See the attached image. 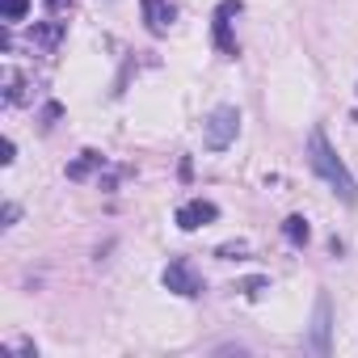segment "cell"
<instances>
[{
  "instance_id": "6da1fadb",
  "label": "cell",
  "mask_w": 358,
  "mask_h": 358,
  "mask_svg": "<svg viewBox=\"0 0 358 358\" xmlns=\"http://www.w3.org/2000/svg\"><path fill=\"white\" fill-rule=\"evenodd\" d=\"M308 169L320 177V182H324L341 203H358V182H354V173L345 169V160L333 152L324 127H312V131H308Z\"/></svg>"
},
{
  "instance_id": "7a4b0ae2",
  "label": "cell",
  "mask_w": 358,
  "mask_h": 358,
  "mask_svg": "<svg viewBox=\"0 0 358 358\" xmlns=\"http://www.w3.org/2000/svg\"><path fill=\"white\" fill-rule=\"evenodd\" d=\"M241 131V110L236 106H215L203 122V148L207 152H228Z\"/></svg>"
},
{
  "instance_id": "3957f363",
  "label": "cell",
  "mask_w": 358,
  "mask_h": 358,
  "mask_svg": "<svg viewBox=\"0 0 358 358\" xmlns=\"http://www.w3.org/2000/svg\"><path fill=\"white\" fill-rule=\"evenodd\" d=\"M160 282H164L173 295H182V299H199V295H203V274L194 270L190 257H173V262L164 266Z\"/></svg>"
},
{
  "instance_id": "277c9868",
  "label": "cell",
  "mask_w": 358,
  "mask_h": 358,
  "mask_svg": "<svg viewBox=\"0 0 358 358\" xmlns=\"http://www.w3.org/2000/svg\"><path fill=\"white\" fill-rule=\"evenodd\" d=\"M177 228L182 232H199V228H207V224H215L220 220V207L215 203H207V199H190V203H182L177 207Z\"/></svg>"
},
{
  "instance_id": "5b68a950",
  "label": "cell",
  "mask_w": 358,
  "mask_h": 358,
  "mask_svg": "<svg viewBox=\"0 0 358 358\" xmlns=\"http://www.w3.org/2000/svg\"><path fill=\"white\" fill-rule=\"evenodd\" d=\"M241 13V0H224V5L215 9V47L228 55V59H236L241 55V47H236V38H232V17Z\"/></svg>"
},
{
  "instance_id": "8992f818",
  "label": "cell",
  "mask_w": 358,
  "mask_h": 358,
  "mask_svg": "<svg viewBox=\"0 0 358 358\" xmlns=\"http://www.w3.org/2000/svg\"><path fill=\"white\" fill-rule=\"evenodd\" d=\"M139 9H143V22L152 34H169L177 9H173V0H139Z\"/></svg>"
},
{
  "instance_id": "52a82bcc",
  "label": "cell",
  "mask_w": 358,
  "mask_h": 358,
  "mask_svg": "<svg viewBox=\"0 0 358 358\" xmlns=\"http://www.w3.org/2000/svg\"><path fill=\"white\" fill-rule=\"evenodd\" d=\"M308 350L312 354H329V295L316 299V312H312V337H308Z\"/></svg>"
},
{
  "instance_id": "ba28073f",
  "label": "cell",
  "mask_w": 358,
  "mask_h": 358,
  "mask_svg": "<svg viewBox=\"0 0 358 358\" xmlns=\"http://www.w3.org/2000/svg\"><path fill=\"white\" fill-rule=\"evenodd\" d=\"M64 43V22L59 17H51V22H34V30H30V47H38V51H55Z\"/></svg>"
},
{
  "instance_id": "9c48e42d",
  "label": "cell",
  "mask_w": 358,
  "mask_h": 358,
  "mask_svg": "<svg viewBox=\"0 0 358 358\" xmlns=\"http://www.w3.org/2000/svg\"><path fill=\"white\" fill-rule=\"evenodd\" d=\"M101 164H106V160H101V152H93V148H89V152H80V160H72V164H68V177H72V182H85V177H89L93 169H101Z\"/></svg>"
},
{
  "instance_id": "30bf717a",
  "label": "cell",
  "mask_w": 358,
  "mask_h": 358,
  "mask_svg": "<svg viewBox=\"0 0 358 358\" xmlns=\"http://www.w3.org/2000/svg\"><path fill=\"white\" fill-rule=\"evenodd\" d=\"M282 236H287L291 245H308L312 228H308V220H303V215H287V220H282Z\"/></svg>"
},
{
  "instance_id": "8fae6325",
  "label": "cell",
  "mask_w": 358,
  "mask_h": 358,
  "mask_svg": "<svg viewBox=\"0 0 358 358\" xmlns=\"http://www.w3.org/2000/svg\"><path fill=\"white\" fill-rule=\"evenodd\" d=\"M5 101H9V106L26 101V76H22L17 68H9V72H5Z\"/></svg>"
},
{
  "instance_id": "7c38bea8",
  "label": "cell",
  "mask_w": 358,
  "mask_h": 358,
  "mask_svg": "<svg viewBox=\"0 0 358 358\" xmlns=\"http://www.w3.org/2000/svg\"><path fill=\"white\" fill-rule=\"evenodd\" d=\"M30 13V0H0V17L5 22H22Z\"/></svg>"
},
{
  "instance_id": "4fadbf2b",
  "label": "cell",
  "mask_w": 358,
  "mask_h": 358,
  "mask_svg": "<svg viewBox=\"0 0 358 358\" xmlns=\"http://www.w3.org/2000/svg\"><path fill=\"white\" fill-rule=\"evenodd\" d=\"M0 152H5L0 160H5V164H13V139H5V143H0Z\"/></svg>"
},
{
  "instance_id": "5bb4252c",
  "label": "cell",
  "mask_w": 358,
  "mask_h": 358,
  "mask_svg": "<svg viewBox=\"0 0 358 358\" xmlns=\"http://www.w3.org/2000/svg\"><path fill=\"white\" fill-rule=\"evenodd\" d=\"M17 215H22V211H17V207L9 203V207H5V228H13V220H17Z\"/></svg>"
},
{
  "instance_id": "9a60e30c",
  "label": "cell",
  "mask_w": 358,
  "mask_h": 358,
  "mask_svg": "<svg viewBox=\"0 0 358 358\" xmlns=\"http://www.w3.org/2000/svg\"><path fill=\"white\" fill-rule=\"evenodd\" d=\"M354 122H358V110H354Z\"/></svg>"
}]
</instances>
